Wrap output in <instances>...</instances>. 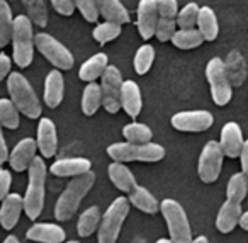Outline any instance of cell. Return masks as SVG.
<instances>
[{
	"label": "cell",
	"instance_id": "cell-14",
	"mask_svg": "<svg viewBox=\"0 0 248 243\" xmlns=\"http://www.w3.org/2000/svg\"><path fill=\"white\" fill-rule=\"evenodd\" d=\"M217 143H219L224 157H228V158L240 157V151L245 143L240 124L234 123V121H228L223 126V130H221V138Z\"/></svg>",
	"mask_w": 248,
	"mask_h": 243
},
{
	"label": "cell",
	"instance_id": "cell-13",
	"mask_svg": "<svg viewBox=\"0 0 248 243\" xmlns=\"http://www.w3.org/2000/svg\"><path fill=\"white\" fill-rule=\"evenodd\" d=\"M160 16L156 11V0H140L136 11V28L143 39L155 36V28Z\"/></svg>",
	"mask_w": 248,
	"mask_h": 243
},
{
	"label": "cell",
	"instance_id": "cell-40",
	"mask_svg": "<svg viewBox=\"0 0 248 243\" xmlns=\"http://www.w3.org/2000/svg\"><path fill=\"white\" fill-rule=\"evenodd\" d=\"M73 2H75V9L87 22H95L99 19V9H97L95 0H73Z\"/></svg>",
	"mask_w": 248,
	"mask_h": 243
},
{
	"label": "cell",
	"instance_id": "cell-23",
	"mask_svg": "<svg viewBox=\"0 0 248 243\" xmlns=\"http://www.w3.org/2000/svg\"><path fill=\"white\" fill-rule=\"evenodd\" d=\"M129 204H133L136 209L146 212V214H155L160 211V201L143 185H135L131 192H129Z\"/></svg>",
	"mask_w": 248,
	"mask_h": 243
},
{
	"label": "cell",
	"instance_id": "cell-11",
	"mask_svg": "<svg viewBox=\"0 0 248 243\" xmlns=\"http://www.w3.org/2000/svg\"><path fill=\"white\" fill-rule=\"evenodd\" d=\"M123 75L119 68L109 65L100 77V92H102V107L110 114H116L121 109V87H123Z\"/></svg>",
	"mask_w": 248,
	"mask_h": 243
},
{
	"label": "cell",
	"instance_id": "cell-5",
	"mask_svg": "<svg viewBox=\"0 0 248 243\" xmlns=\"http://www.w3.org/2000/svg\"><path fill=\"white\" fill-rule=\"evenodd\" d=\"M129 214L128 197H116L102 214L97 228V243H116L119 238L121 228Z\"/></svg>",
	"mask_w": 248,
	"mask_h": 243
},
{
	"label": "cell",
	"instance_id": "cell-51",
	"mask_svg": "<svg viewBox=\"0 0 248 243\" xmlns=\"http://www.w3.org/2000/svg\"><path fill=\"white\" fill-rule=\"evenodd\" d=\"M63 243H78V242H75V240H72V242H63Z\"/></svg>",
	"mask_w": 248,
	"mask_h": 243
},
{
	"label": "cell",
	"instance_id": "cell-26",
	"mask_svg": "<svg viewBox=\"0 0 248 243\" xmlns=\"http://www.w3.org/2000/svg\"><path fill=\"white\" fill-rule=\"evenodd\" d=\"M107 175H109L110 182L119 189L121 192H131L136 185V178L133 175V172L126 167V163L121 162H112L107 168Z\"/></svg>",
	"mask_w": 248,
	"mask_h": 243
},
{
	"label": "cell",
	"instance_id": "cell-48",
	"mask_svg": "<svg viewBox=\"0 0 248 243\" xmlns=\"http://www.w3.org/2000/svg\"><path fill=\"white\" fill-rule=\"evenodd\" d=\"M190 243H209V240H207L204 235H201V236H196Z\"/></svg>",
	"mask_w": 248,
	"mask_h": 243
},
{
	"label": "cell",
	"instance_id": "cell-50",
	"mask_svg": "<svg viewBox=\"0 0 248 243\" xmlns=\"http://www.w3.org/2000/svg\"><path fill=\"white\" fill-rule=\"evenodd\" d=\"M156 243H172V242H170V238H158Z\"/></svg>",
	"mask_w": 248,
	"mask_h": 243
},
{
	"label": "cell",
	"instance_id": "cell-8",
	"mask_svg": "<svg viewBox=\"0 0 248 243\" xmlns=\"http://www.w3.org/2000/svg\"><path fill=\"white\" fill-rule=\"evenodd\" d=\"M206 79L209 83L211 97L217 106H226L231 100V83L228 77L226 66L221 58H211L206 65Z\"/></svg>",
	"mask_w": 248,
	"mask_h": 243
},
{
	"label": "cell",
	"instance_id": "cell-42",
	"mask_svg": "<svg viewBox=\"0 0 248 243\" xmlns=\"http://www.w3.org/2000/svg\"><path fill=\"white\" fill-rule=\"evenodd\" d=\"M51 5L60 16H72L75 11V2L73 0H51Z\"/></svg>",
	"mask_w": 248,
	"mask_h": 243
},
{
	"label": "cell",
	"instance_id": "cell-32",
	"mask_svg": "<svg viewBox=\"0 0 248 243\" xmlns=\"http://www.w3.org/2000/svg\"><path fill=\"white\" fill-rule=\"evenodd\" d=\"M123 134L128 143H150L153 138V131L150 126L143 123H129L123 128Z\"/></svg>",
	"mask_w": 248,
	"mask_h": 243
},
{
	"label": "cell",
	"instance_id": "cell-37",
	"mask_svg": "<svg viewBox=\"0 0 248 243\" xmlns=\"http://www.w3.org/2000/svg\"><path fill=\"white\" fill-rule=\"evenodd\" d=\"M121 31H123L121 24L106 21V22H100V24H97L95 28H93L92 36H93V39H95L97 43H100V45H106V43L114 41L116 38H119Z\"/></svg>",
	"mask_w": 248,
	"mask_h": 243
},
{
	"label": "cell",
	"instance_id": "cell-35",
	"mask_svg": "<svg viewBox=\"0 0 248 243\" xmlns=\"http://www.w3.org/2000/svg\"><path fill=\"white\" fill-rule=\"evenodd\" d=\"M153 62H155V48H153L152 45L140 46L135 55V60H133V63H135V72L138 73V75H145V73L150 72Z\"/></svg>",
	"mask_w": 248,
	"mask_h": 243
},
{
	"label": "cell",
	"instance_id": "cell-28",
	"mask_svg": "<svg viewBox=\"0 0 248 243\" xmlns=\"http://www.w3.org/2000/svg\"><path fill=\"white\" fill-rule=\"evenodd\" d=\"M248 194V177L243 172H236L230 177L226 185V199L231 202L241 204Z\"/></svg>",
	"mask_w": 248,
	"mask_h": 243
},
{
	"label": "cell",
	"instance_id": "cell-17",
	"mask_svg": "<svg viewBox=\"0 0 248 243\" xmlns=\"http://www.w3.org/2000/svg\"><path fill=\"white\" fill-rule=\"evenodd\" d=\"M38 150L41 151L43 158H53L58 148V134L56 126L49 117H43L38 124V138H36Z\"/></svg>",
	"mask_w": 248,
	"mask_h": 243
},
{
	"label": "cell",
	"instance_id": "cell-1",
	"mask_svg": "<svg viewBox=\"0 0 248 243\" xmlns=\"http://www.w3.org/2000/svg\"><path fill=\"white\" fill-rule=\"evenodd\" d=\"M93 182H95V174L92 170L78 175V177H73L68 182V185L65 187V191L62 192V195L55 204V218L58 221H68L75 214L82 199L92 189Z\"/></svg>",
	"mask_w": 248,
	"mask_h": 243
},
{
	"label": "cell",
	"instance_id": "cell-31",
	"mask_svg": "<svg viewBox=\"0 0 248 243\" xmlns=\"http://www.w3.org/2000/svg\"><path fill=\"white\" fill-rule=\"evenodd\" d=\"M172 43H173V46H177L179 49H192L202 45L204 38L201 36V32L197 31V28L177 29L172 38Z\"/></svg>",
	"mask_w": 248,
	"mask_h": 243
},
{
	"label": "cell",
	"instance_id": "cell-45",
	"mask_svg": "<svg viewBox=\"0 0 248 243\" xmlns=\"http://www.w3.org/2000/svg\"><path fill=\"white\" fill-rule=\"evenodd\" d=\"M240 163H241V172L248 177V138L245 140L243 148L240 151Z\"/></svg>",
	"mask_w": 248,
	"mask_h": 243
},
{
	"label": "cell",
	"instance_id": "cell-20",
	"mask_svg": "<svg viewBox=\"0 0 248 243\" xmlns=\"http://www.w3.org/2000/svg\"><path fill=\"white\" fill-rule=\"evenodd\" d=\"M22 211H24V199H22V195L9 194L2 201V208H0V226L4 229H12L17 225Z\"/></svg>",
	"mask_w": 248,
	"mask_h": 243
},
{
	"label": "cell",
	"instance_id": "cell-46",
	"mask_svg": "<svg viewBox=\"0 0 248 243\" xmlns=\"http://www.w3.org/2000/svg\"><path fill=\"white\" fill-rule=\"evenodd\" d=\"M7 160H9V148L7 143H5L4 133H2V126H0V163H4Z\"/></svg>",
	"mask_w": 248,
	"mask_h": 243
},
{
	"label": "cell",
	"instance_id": "cell-47",
	"mask_svg": "<svg viewBox=\"0 0 248 243\" xmlns=\"http://www.w3.org/2000/svg\"><path fill=\"white\" fill-rule=\"evenodd\" d=\"M238 226H241V228H243L245 231H248V211L241 212V218H240V225H238Z\"/></svg>",
	"mask_w": 248,
	"mask_h": 243
},
{
	"label": "cell",
	"instance_id": "cell-22",
	"mask_svg": "<svg viewBox=\"0 0 248 243\" xmlns=\"http://www.w3.org/2000/svg\"><path fill=\"white\" fill-rule=\"evenodd\" d=\"M65 94V80L60 70H51L45 80V102L48 107L55 109L62 104Z\"/></svg>",
	"mask_w": 248,
	"mask_h": 243
},
{
	"label": "cell",
	"instance_id": "cell-49",
	"mask_svg": "<svg viewBox=\"0 0 248 243\" xmlns=\"http://www.w3.org/2000/svg\"><path fill=\"white\" fill-rule=\"evenodd\" d=\"M4 243H21V242H19V238H17V236H14V235H9L7 238L4 240Z\"/></svg>",
	"mask_w": 248,
	"mask_h": 243
},
{
	"label": "cell",
	"instance_id": "cell-18",
	"mask_svg": "<svg viewBox=\"0 0 248 243\" xmlns=\"http://www.w3.org/2000/svg\"><path fill=\"white\" fill-rule=\"evenodd\" d=\"M92 170V162L89 158L83 157H68L56 160L55 163L49 167V172L56 177H78L82 174Z\"/></svg>",
	"mask_w": 248,
	"mask_h": 243
},
{
	"label": "cell",
	"instance_id": "cell-6",
	"mask_svg": "<svg viewBox=\"0 0 248 243\" xmlns=\"http://www.w3.org/2000/svg\"><path fill=\"white\" fill-rule=\"evenodd\" d=\"M12 48L14 63L19 68H28L34 58V34L28 16H17L12 24Z\"/></svg>",
	"mask_w": 248,
	"mask_h": 243
},
{
	"label": "cell",
	"instance_id": "cell-30",
	"mask_svg": "<svg viewBox=\"0 0 248 243\" xmlns=\"http://www.w3.org/2000/svg\"><path fill=\"white\" fill-rule=\"evenodd\" d=\"M99 223H100V209L97 206H90V208H87L80 214L78 223H77V231H78L80 236L87 238V236H90L92 233L97 231Z\"/></svg>",
	"mask_w": 248,
	"mask_h": 243
},
{
	"label": "cell",
	"instance_id": "cell-19",
	"mask_svg": "<svg viewBox=\"0 0 248 243\" xmlns=\"http://www.w3.org/2000/svg\"><path fill=\"white\" fill-rule=\"evenodd\" d=\"M28 238L38 243H63L66 238L65 229L55 223H36L28 229Z\"/></svg>",
	"mask_w": 248,
	"mask_h": 243
},
{
	"label": "cell",
	"instance_id": "cell-34",
	"mask_svg": "<svg viewBox=\"0 0 248 243\" xmlns=\"http://www.w3.org/2000/svg\"><path fill=\"white\" fill-rule=\"evenodd\" d=\"M21 124L17 107L12 104L9 99H0V126L7 128V130H17Z\"/></svg>",
	"mask_w": 248,
	"mask_h": 243
},
{
	"label": "cell",
	"instance_id": "cell-9",
	"mask_svg": "<svg viewBox=\"0 0 248 243\" xmlns=\"http://www.w3.org/2000/svg\"><path fill=\"white\" fill-rule=\"evenodd\" d=\"M34 46L53 66H56V70H70L75 63V58L70 53V49L51 34L38 32L34 36Z\"/></svg>",
	"mask_w": 248,
	"mask_h": 243
},
{
	"label": "cell",
	"instance_id": "cell-38",
	"mask_svg": "<svg viewBox=\"0 0 248 243\" xmlns=\"http://www.w3.org/2000/svg\"><path fill=\"white\" fill-rule=\"evenodd\" d=\"M199 5L196 2H189L182 9H179V14L175 17V24L179 29H192L197 24V16H199Z\"/></svg>",
	"mask_w": 248,
	"mask_h": 243
},
{
	"label": "cell",
	"instance_id": "cell-3",
	"mask_svg": "<svg viewBox=\"0 0 248 243\" xmlns=\"http://www.w3.org/2000/svg\"><path fill=\"white\" fill-rule=\"evenodd\" d=\"M7 90L11 94V100L19 113H22L29 119H38L41 116V102L36 96L34 89L28 82L22 73L12 72L7 77Z\"/></svg>",
	"mask_w": 248,
	"mask_h": 243
},
{
	"label": "cell",
	"instance_id": "cell-41",
	"mask_svg": "<svg viewBox=\"0 0 248 243\" xmlns=\"http://www.w3.org/2000/svg\"><path fill=\"white\" fill-rule=\"evenodd\" d=\"M156 11L160 17L175 19L179 14V4L177 0H156Z\"/></svg>",
	"mask_w": 248,
	"mask_h": 243
},
{
	"label": "cell",
	"instance_id": "cell-29",
	"mask_svg": "<svg viewBox=\"0 0 248 243\" xmlns=\"http://www.w3.org/2000/svg\"><path fill=\"white\" fill-rule=\"evenodd\" d=\"M102 106V92H100V85L95 82H90L85 85L82 94V113L85 116H93Z\"/></svg>",
	"mask_w": 248,
	"mask_h": 243
},
{
	"label": "cell",
	"instance_id": "cell-24",
	"mask_svg": "<svg viewBox=\"0 0 248 243\" xmlns=\"http://www.w3.org/2000/svg\"><path fill=\"white\" fill-rule=\"evenodd\" d=\"M109 66V58L104 53H95L93 56H90L87 62L82 63L78 70L80 80H83L85 83L95 82L97 79L102 77V73L106 72V68Z\"/></svg>",
	"mask_w": 248,
	"mask_h": 243
},
{
	"label": "cell",
	"instance_id": "cell-44",
	"mask_svg": "<svg viewBox=\"0 0 248 243\" xmlns=\"http://www.w3.org/2000/svg\"><path fill=\"white\" fill-rule=\"evenodd\" d=\"M9 73H11V58L4 53H0V82L5 77H9Z\"/></svg>",
	"mask_w": 248,
	"mask_h": 243
},
{
	"label": "cell",
	"instance_id": "cell-33",
	"mask_svg": "<svg viewBox=\"0 0 248 243\" xmlns=\"http://www.w3.org/2000/svg\"><path fill=\"white\" fill-rule=\"evenodd\" d=\"M12 24H14V19H12V11L7 0H0V48H5L11 43Z\"/></svg>",
	"mask_w": 248,
	"mask_h": 243
},
{
	"label": "cell",
	"instance_id": "cell-12",
	"mask_svg": "<svg viewBox=\"0 0 248 243\" xmlns=\"http://www.w3.org/2000/svg\"><path fill=\"white\" fill-rule=\"evenodd\" d=\"M172 126L177 131H186V133H201V131H206L213 126L214 117L209 111H182V113H177L170 119Z\"/></svg>",
	"mask_w": 248,
	"mask_h": 243
},
{
	"label": "cell",
	"instance_id": "cell-15",
	"mask_svg": "<svg viewBox=\"0 0 248 243\" xmlns=\"http://www.w3.org/2000/svg\"><path fill=\"white\" fill-rule=\"evenodd\" d=\"M121 109L128 114L129 117H138L143 109V97L141 89L135 80H124L123 87H121Z\"/></svg>",
	"mask_w": 248,
	"mask_h": 243
},
{
	"label": "cell",
	"instance_id": "cell-25",
	"mask_svg": "<svg viewBox=\"0 0 248 243\" xmlns=\"http://www.w3.org/2000/svg\"><path fill=\"white\" fill-rule=\"evenodd\" d=\"M99 16H102L106 21L116 22V24H128L129 12L124 7L121 0H95Z\"/></svg>",
	"mask_w": 248,
	"mask_h": 243
},
{
	"label": "cell",
	"instance_id": "cell-36",
	"mask_svg": "<svg viewBox=\"0 0 248 243\" xmlns=\"http://www.w3.org/2000/svg\"><path fill=\"white\" fill-rule=\"evenodd\" d=\"M26 11H28V17L32 24L45 28L48 24V11L43 0H22Z\"/></svg>",
	"mask_w": 248,
	"mask_h": 243
},
{
	"label": "cell",
	"instance_id": "cell-2",
	"mask_svg": "<svg viewBox=\"0 0 248 243\" xmlns=\"http://www.w3.org/2000/svg\"><path fill=\"white\" fill-rule=\"evenodd\" d=\"M29 170V184L26 189L24 211L29 219H38L45 208V192H46V163L43 157H36L32 160Z\"/></svg>",
	"mask_w": 248,
	"mask_h": 243
},
{
	"label": "cell",
	"instance_id": "cell-7",
	"mask_svg": "<svg viewBox=\"0 0 248 243\" xmlns=\"http://www.w3.org/2000/svg\"><path fill=\"white\" fill-rule=\"evenodd\" d=\"M160 212L169 228L170 242L172 243H190L194 240L192 228H190L189 218H187L186 209L175 199H163L160 202Z\"/></svg>",
	"mask_w": 248,
	"mask_h": 243
},
{
	"label": "cell",
	"instance_id": "cell-21",
	"mask_svg": "<svg viewBox=\"0 0 248 243\" xmlns=\"http://www.w3.org/2000/svg\"><path fill=\"white\" fill-rule=\"evenodd\" d=\"M241 204L238 202H231V201H224L223 206L219 208L216 216V228L219 233L226 235L231 233L238 225H240V218H241Z\"/></svg>",
	"mask_w": 248,
	"mask_h": 243
},
{
	"label": "cell",
	"instance_id": "cell-10",
	"mask_svg": "<svg viewBox=\"0 0 248 243\" xmlns=\"http://www.w3.org/2000/svg\"><path fill=\"white\" fill-rule=\"evenodd\" d=\"M223 160L224 153L219 143L214 140L207 141L199 155V162H197V174H199L201 180L206 184L216 182L219 178L221 168H223Z\"/></svg>",
	"mask_w": 248,
	"mask_h": 243
},
{
	"label": "cell",
	"instance_id": "cell-43",
	"mask_svg": "<svg viewBox=\"0 0 248 243\" xmlns=\"http://www.w3.org/2000/svg\"><path fill=\"white\" fill-rule=\"evenodd\" d=\"M11 184H12V175L9 170H0V201H4L9 195V191H11Z\"/></svg>",
	"mask_w": 248,
	"mask_h": 243
},
{
	"label": "cell",
	"instance_id": "cell-4",
	"mask_svg": "<svg viewBox=\"0 0 248 243\" xmlns=\"http://www.w3.org/2000/svg\"><path fill=\"white\" fill-rule=\"evenodd\" d=\"M107 155L112 158V162H145V163H155L165 157V148L158 143H128V141H121V143H112L107 146Z\"/></svg>",
	"mask_w": 248,
	"mask_h": 243
},
{
	"label": "cell",
	"instance_id": "cell-39",
	"mask_svg": "<svg viewBox=\"0 0 248 243\" xmlns=\"http://www.w3.org/2000/svg\"><path fill=\"white\" fill-rule=\"evenodd\" d=\"M175 31H177L175 19L160 17L158 22H156V28H155V36H156V39H158V41H162V43L172 41Z\"/></svg>",
	"mask_w": 248,
	"mask_h": 243
},
{
	"label": "cell",
	"instance_id": "cell-16",
	"mask_svg": "<svg viewBox=\"0 0 248 243\" xmlns=\"http://www.w3.org/2000/svg\"><path fill=\"white\" fill-rule=\"evenodd\" d=\"M36 151H38V145L36 140L32 138H24L21 140L12 153H9V163H11L12 170L16 172H24L31 167L32 160L36 158Z\"/></svg>",
	"mask_w": 248,
	"mask_h": 243
},
{
	"label": "cell",
	"instance_id": "cell-27",
	"mask_svg": "<svg viewBox=\"0 0 248 243\" xmlns=\"http://www.w3.org/2000/svg\"><path fill=\"white\" fill-rule=\"evenodd\" d=\"M197 31L204 38V41H214L219 34V26H217V17L214 11L209 5H204L199 9V16H197Z\"/></svg>",
	"mask_w": 248,
	"mask_h": 243
}]
</instances>
